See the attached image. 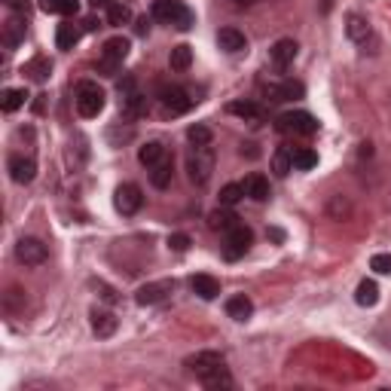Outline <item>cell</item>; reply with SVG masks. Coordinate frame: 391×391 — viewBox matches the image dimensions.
<instances>
[{
	"instance_id": "cell-1",
	"label": "cell",
	"mask_w": 391,
	"mask_h": 391,
	"mask_svg": "<svg viewBox=\"0 0 391 391\" xmlns=\"http://www.w3.org/2000/svg\"><path fill=\"white\" fill-rule=\"evenodd\" d=\"M183 367H187L190 373H196L199 379H202V385L205 382H211L214 376L226 373V361H223V354L220 352H196V354H190V358L183 361Z\"/></svg>"
},
{
	"instance_id": "cell-2",
	"label": "cell",
	"mask_w": 391,
	"mask_h": 391,
	"mask_svg": "<svg viewBox=\"0 0 391 391\" xmlns=\"http://www.w3.org/2000/svg\"><path fill=\"white\" fill-rule=\"evenodd\" d=\"M153 19L181 28V31L193 28V12H190L181 0H153Z\"/></svg>"
},
{
	"instance_id": "cell-3",
	"label": "cell",
	"mask_w": 391,
	"mask_h": 391,
	"mask_svg": "<svg viewBox=\"0 0 391 391\" xmlns=\"http://www.w3.org/2000/svg\"><path fill=\"white\" fill-rule=\"evenodd\" d=\"M74 101H77V110H80V117L95 119L98 113L104 110V89L98 86V83H92V80H83L80 86H77Z\"/></svg>"
},
{
	"instance_id": "cell-4",
	"label": "cell",
	"mask_w": 391,
	"mask_h": 391,
	"mask_svg": "<svg viewBox=\"0 0 391 391\" xmlns=\"http://www.w3.org/2000/svg\"><path fill=\"white\" fill-rule=\"evenodd\" d=\"M187 172L196 187H205L211 181V172H214V153H211V147H193V153L187 156Z\"/></svg>"
},
{
	"instance_id": "cell-5",
	"label": "cell",
	"mask_w": 391,
	"mask_h": 391,
	"mask_svg": "<svg viewBox=\"0 0 391 391\" xmlns=\"http://www.w3.org/2000/svg\"><path fill=\"white\" fill-rule=\"evenodd\" d=\"M126 55H129V40H126V37H110L108 43L101 46V61H98V70H101L104 77H113L119 70V65L126 61Z\"/></svg>"
},
{
	"instance_id": "cell-6",
	"label": "cell",
	"mask_w": 391,
	"mask_h": 391,
	"mask_svg": "<svg viewBox=\"0 0 391 391\" xmlns=\"http://www.w3.org/2000/svg\"><path fill=\"white\" fill-rule=\"evenodd\" d=\"M275 126H279V132H284V134H303V138L318 132V119L312 117V113H305V110L281 113V117L275 119Z\"/></svg>"
},
{
	"instance_id": "cell-7",
	"label": "cell",
	"mask_w": 391,
	"mask_h": 391,
	"mask_svg": "<svg viewBox=\"0 0 391 391\" xmlns=\"http://www.w3.org/2000/svg\"><path fill=\"white\" fill-rule=\"evenodd\" d=\"M251 241H254V232L248 230L245 223L232 226V230L226 232V239H223V257H226V260H239V257H245L248 248H251Z\"/></svg>"
},
{
	"instance_id": "cell-8",
	"label": "cell",
	"mask_w": 391,
	"mask_h": 391,
	"mask_svg": "<svg viewBox=\"0 0 391 391\" xmlns=\"http://www.w3.org/2000/svg\"><path fill=\"white\" fill-rule=\"evenodd\" d=\"M113 205H117V211L123 217H132L141 211V205H144V196H141V187L138 183H123V187H117V196H113Z\"/></svg>"
},
{
	"instance_id": "cell-9",
	"label": "cell",
	"mask_w": 391,
	"mask_h": 391,
	"mask_svg": "<svg viewBox=\"0 0 391 391\" xmlns=\"http://www.w3.org/2000/svg\"><path fill=\"white\" fill-rule=\"evenodd\" d=\"M196 104V98L190 95L183 86H168L162 89V108H166V113H172V117H181V113H187L190 108Z\"/></svg>"
},
{
	"instance_id": "cell-10",
	"label": "cell",
	"mask_w": 391,
	"mask_h": 391,
	"mask_svg": "<svg viewBox=\"0 0 391 391\" xmlns=\"http://www.w3.org/2000/svg\"><path fill=\"white\" fill-rule=\"evenodd\" d=\"M46 257L49 251L40 239H22L16 245V260L25 263V266H40V263H46Z\"/></svg>"
},
{
	"instance_id": "cell-11",
	"label": "cell",
	"mask_w": 391,
	"mask_h": 391,
	"mask_svg": "<svg viewBox=\"0 0 391 391\" xmlns=\"http://www.w3.org/2000/svg\"><path fill=\"white\" fill-rule=\"evenodd\" d=\"M174 290V281L172 279H162V281H150L144 284V288H138V294H134V300H138V305H156L162 303L168 294Z\"/></svg>"
},
{
	"instance_id": "cell-12",
	"label": "cell",
	"mask_w": 391,
	"mask_h": 391,
	"mask_svg": "<svg viewBox=\"0 0 391 391\" xmlns=\"http://www.w3.org/2000/svg\"><path fill=\"white\" fill-rule=\"evenodd\" d=\"M119 95H123V110L129 113V117H141V113H144L147 101H144V95L134 89V80L119 83Z\"/></svg>"
},
{
	"instance_id": "cell-13",
	"label": "cell",
	"mask_w": 391,
	"mask_h": 391,
	"mask_svg": "<svg viewBox=\"0 0 391 391\" xmlns=\"http://www.w3.org/2000/svg\"><path fill=\"white\" fill-rule=\"evenodd\" d=\"M345 34L348 40H354L358 46H367V40H373V28L364 16H358V12H352V16H345Z\"/></svg>"
},
{
	"instance_id": "cell-14",
	"label": "cell",
	"mask_w": 391,
	"mask_h": 391,
	"mask_svg": "<svg viewBox=\"0 0 391 391\" xmlns=\"http://www.w3.org/2000/svg\"><path fill=\"white\" fill-rule=\"evenodd\" d=\"M34 174H37V162L31 156H12L10 159V177L16 183H31Z\"/></svg>"
},
{
	"instance_id": "cell-15",
	"label": "cell",
	"mask_w": 391,
	"mask_h": 391,
	"mask_svg": "<svg viewBox=\"0 0 391 391\" xmlns=\"http://www.w3.org/2000/svg\"><path fill=\"white\" fill-rule=\"evenodd\" d=\"M217 46L223 49V52L236 55V52H245L248 49V40H245V34L241 31H236V28H220L217 31Z\"/></svg>"
},
{
	"instance_id": "cell-16",
	"label": "cell",
	"mask_w": 391,
	"mask_h": 391,
	"mask_svg": "<svg viewBox=\"0 0 391 391\" xmlns=\"http://www.w3.org/2000/svg\"><path fill=\"white\" fill-rule=\"evenodd\" d=\"M297 49H300V46H297V43H294V40H290V37L279 40V43H275L272 49H269V55H272V65L284 70V68L290 65V61L297 59Z\"/></svg>"
},
{
	"instance_id": "cell-17",
	"label": "cell",
	"mask_w": 391,
	"mask_h": 391,
	"mask_svg": "<svg viewBox=\"0 0 391 391\" xmlns=\"http://www.w3.org/2000/svg\"><path fill=\"white\" fill-rule=\"evenodd\" d=\"M226 315L232 318V321H248V318L254 315V303L248 300L245 294H236L226 300Z\"/></svg>"
},
{
	"instance_id": "cell-18",
	"label": "cell",
	"mask_w": 391,
	"mask_h": 391,
	"mask_svg": "<svg viewBox=\"0 0 391 391\" xmlns=\"http://www.w3.org/2000/svg\"><path fill=\"white\" fill-rule=\"evenodd\" d=\"M172 177H174V166H172V156H166L162 162H156L150 168V183L156 190H166L172 187Z\"/></svg>"
},
{
	"instance_id": "cell-19",
	"label": "cell",
	"mask_w": 391,
	"mask_h": 391,
	"mask_svg": "<svg viewBox=\"0 0 391 391\" xmlns=\"http://www.w3.org/2000/svg\"><path fill=\"white\" fill-rule=\"evenodd\" d=\"M117 315H113V312H104V309H95L92 312V330L98 333V337H113V333H117Z\"/></svg>"
},
{
	"instance_id": "cell-20",
	"label": "cell",
	"mask_w": 391,
	"mask_h": 391,
	"mask_svg": "<svg viewBox=\"0 0 391 391\" xmlns=\"http://www.w3.org/2000/svg\"><path fill=\"white\" fill-rule=\"evenodd\" d=\"M166 156H168V150H166L162 141H147V144L138 150V162H141V166H147V168H153L156 162H162Z\"/></svg>"
},
{
	"instance_id": "cell-21",
	"label": "cell",
	"mask_w": 391,
	"mask_h": 391,
	"mask_svg": "<svg viewBox=\"0 0 391 391\" xmlns=\"http://www.w3.org/2000/svg\"><path fill=\"white\" fill-rule=\"evenodd\" d=\"M241 187H245V196L254 199V202H266L269 199V181L263 174H248Z\"/></svg>"
},
{
	"instance_id": "cell-22",
	"label": "cell",
	"mask_w": 391,
	"mask_h": 391,
	"mask_svg": "<svg viewBox=\"0 0 391 391\" xmlns=\"http://www.w3.org/2000/svg\"><path fill=\"white\" fill-rule=\"evenodd\" d=\"M190 288H193V294L202 297V300H217V294H220V281L211 279V275H193Z\"/></svg>"
},
{
	"instance_id": "cell-23",
	"label": "cell",
	"mask_w": 391,
	"mask_h": 391,
	"mask_svg": "<svg viewBox=\"0 0 391 391\" xmlns=\"http://www.w3.org/2000/svg\"><path fill=\"white\" fill-rule=\"evenodd\" d=\"M80 37H83V31L77 28L74 22H65V25H59V31H55V46L59 49H74L77 43H80Z\"/></svg>"
},
{
	"instance_id": "cell-24",
	"label": "cell",
	"mask_w": 391,
	"mask_h": 391,
	"mask_svg": "<svg viewBox=\"0 0 391 391\" xmlns=\"http://www.w3.org/2000/svg\"><path fill=\"white\" fill-rule=\"evenodd\" d=\"M266 92H269L272 101H288V98H300L303 86H300V83H290V80L288 83H269Z\"/></svg>"
},
{
	"instance_id": "cell-25",
	"label": "cell",
	"mask_w": 391,
	"mask_h": 391,
	"mask_svg": "<svg viewBox=\"0 0 391 391\" xmlns=\"http://www.w3.org/2000/svg\"><path fill=\"white\" fill-rule=\"evenodd\" d=\"M239 223H241V220L232 214L230 208H223V205H220L217 211H211V217H208V226H211V230H220V232H230L232 226H239Z\"/></svg>"
},
{
	"instance_id": "cell-26",
	"label": "cell",
	"mask_w": 391,
	"mask_h": 391,
	"mask_svg": "<svg viewBox=\"0 0 391 391\" xmlns=\"http://www.w3.org/2000/svg\"><path fill=\"white\" fill-rule=\"evenodd\" d=\"M25 40V19H10L3 25V46L6 49H16Z\"/></svg>"
},
{
	"instance_id": "cell-27",
	"label": "cell",
	"mask_w": 391,
	"mask_h": 391,
	"mask_svg": "<svg viewBox=\"0 0 391 391\" xmlns=\"http://www.w3.org/2000/svg\"><path fill=\"white\" fill-rule=\"evenodd\" d=\"M272 172L279 174V177L294 172V150H290V147H279V150H275V156H272Z\"/></svg>"
},
{
	"instance_id": "cell-28",
	"label": "cell",
	"mask_w": 391,
	"mask_h": 391,
	"mask_svg": "<svg viewBox=\"0 0 391 391\" xmlns=\"http://www.w3.org/2000/svg\"><path fill=\"white\" fill-rule=\"evenodd\" d=\"M226 110L232 113V117H241V119H260L263 117V110H260V104H254V101H230L226 104Z\"/></svg>"
},
{
	"instance_id": "cell-29",
	"label": "cell",
	"mask_w": 391,
	"mask_h": 391,
	"mask_svg": "<svg viewBox=\"0 0 391 391\" xmlns=\"http://www.w3.org/2000/svg\"><path fill=\"white\" fill-rule=\"evenodd\" d=\"M25 101H28L25 89H6L3 95H0V108H3L6 113H16L19 108H25Z\"/></svg>"
},
{
	"instance_id": "cell-30",
	"label": "cell",
	"mask_w": 391,
	"mask_h": 391,
	"mask_svg": "<svg viewBox=\"0 0 391 391\" xmlns=\"http://www.w3.org/2000/svg\"><path fill=\"white\" fill-rule=\"evenodd\" d=\"M129 22H132L129 3H123V0H110V6H108V25H129Z\"/></svg>"
},
{
	"instance_id": "cell-31",
	"label": "cell",
	"mask_w": 391,
	"mask_h": 391,
	"mask_svg": "<svg viewBox=\"0 0 391 391\" xmlns=\"http://www.w3.org/2000/svg\"><path fill=\"white\" fill-rule=\"evenodd\" d=\"M168 65H172V70H187L190 65H193V49H190L187 43L174 46L172 55H168Z\"/></svg>"
},
{
	"instance_id": "cell-32",
	"label": "cell",
	"mask_w": 391,
	"mask_h": 391,
	"mask_svg": "<svg viewBox=\"0 0 391 391\" xmlns=\"http://www.w3.org/2000/svg\"><path fill=\"white\" fill-rule=\"evenodd\" d=\"M354 300H358V305H376V300H379V288H376V281H361L358 290H354Z\"/></svg>"
},
{
	"instance_id": "cell-33",
	"label": "cell",
	"mask_w": 391,
	"mask_h": 391,
	"mask_svg": "<svg viewBox=\"0 0 391 391\" xmlns=\"http://www.w3.org/2000/svg\"><path fill=\"white\" fill-rule=\"evenodd\" d=\"M46 12H59V16H77L80 10V0H43Z\"/></svg>"
},
{
	"instance_id": "cell-34",
	"label": "cell",
	"mask_w": 391,
	"mask_h": 391,
	"mask_svg": "<svg viewBox=\"0 0 391 391\" xmlns=\"http://www.w3.org/2000/svg\"><path fill=\"white\" fill-rule=\"evenodd\" d=\"M49 70H52V65H49V59H43V55H37L34 61H28V68H25V74L31 77V80H37V83H43L46 77H49Z\"/></svg>"
},
{
	"instance_id": "cell-35",
	"label": "cell",
	"mask_w": 391,
	"mask_h": 391,
	"mask_svg": "<svg viewBox=\"0 0 391 391\" xmlns=\"http://www.w3.org/2000/svg\"><path fill=\"white\" fill-rule=\"evenodd\" d=\"M318 166V153L309 150V147H297L294 150V168H300V172H309V168Z\"/></svg>"
},
{
	"instance_id": "cell-36",
	"label": "cell",
	"mask_w": 391,
	"mask_h": 391,
	"mask_svg": "<svg viewBox=\"0 0 391 391\" xmlns=\"http://www.w3.org/2000/svg\"><path fill=\"white\" fill-rule=\"evenodd\" d=\"M241 199H245V187H241V183H226V187L220 190V205H223V208H232Z\"/></svg>"
},
{
	"instance_id": "cell-37",
	"label": "cell",
	"mask_w": 391,
	"mask_h": 391,
	"mask_svg": "<svg viewBox=\"0 0 391 391\" xmlns=\"http://www.w3.org/2000/svg\"><path fill=\"white\" fill-rule=\"evenodd\" d=\"M187 138H190V144H193V147H208L214 134H211L208 126L196 123V126H190V129H187Z\"/></svg>"
},
{
	"instance_id": "cell-38",
	"label": "cell",
	"mask_w": 391,
	"mask_h": 391,
	"mask_svg": "<svg viewBox=\"0 0 391 391\" xmlns=\"http://www.w3.org/2000/svg\"><path fill=\"white\" fill-rule=\"evenodd\" d=\"M370 269L379 275H391V254H373L370 257Z\"/></svg>"
},
{
	"instance_id": "cell-39",
	"label": "cell",
	"mask_w": 391,
	"mask_h": 391,
	"mask_svg": "<svg viewBox=\"0 0 391 391\" xmlns=\"http://www.w3.org/2000/svg\"><path fill=\"white\" fill-rule=\"evenodd\" d=\"M168 248L177 254H183L190 248V236H183V232H174V236H168Z\"/></svg>"
},
{
	"instance_id": "cell-40",
	"label": "cell",
	"mask_w": 391,
	"mask_h": 391,
	"mask_svg": "<svg viewBox=\"0 0 391 391\" xmlns=\"http://www.w3.org/2000/svg\"><path fill=\"white\" fill-rule=\"evenodd\" d=\"M98 290H101V297H104V300H108V303H117V294H113V290L108 288V284H98Z\"/></svg>"
},
{
	"instance_id": "cell-41",
	"label": "cell",
	"mask_w": 391,
	"mask_h": 391,
	"mask_svg": "<svg viewBox=\"0 0 391 391\" xmlns=\"http://www.w3.org/2000/svg\"><path fill=\"white\" fill-rule=\"evenodd\" d=\"M134 31H138V34H147V31H150V22H147V16H144V19H138V25H134Z\"/></svg>"
},
{
	"instance_id": "cell-42",
	"label": "cell",
	"mask_w": 391,
	"mask_h": 391,
	"mask_svg": "<svg viewBox=\"0 0 391 391\" xmlns=\"http://www.w3.org/2000/svg\"><path fill=\"white\" fill-rule=\"evenodd\" d=\"M110 0H92V10H108Z\"/></svg>"
},
{
	"instance_id": "cell-43",
	"label": "cell",
	"mask_w": 391,
	"mask_h": 391,
	"mask_svg": "<svg viewBox=\"0 0 391 391\" xmlns=\"http://www.w3.org/2000/svg\"><path fill=\"white\" fill-rule=\"evenodd\" d=\"M236 6H251V3H257V0H232Z\"/></svg>"
}]
</instances>
